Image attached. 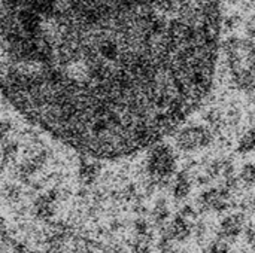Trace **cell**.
<instances>
[{
    "instance_id": "obj_1",
    "label": "cell",
    "mask_w": 255,
    "mask_h": 253,
    "mask_svg": "<svg viewBox=\"0 0 255 253\" xmlns=\"http://www.w3.org/2000/svg\"><path fill=\"white\" fill-rule=\"evenodd\" d=\"M0 19L4 97L84 157L154 146L212 88L220 0H1Z\"/></svg>"
},
{
    "instance_id": "obj_2",
    "label": "cell",
    "mask_w": 255,
    "mask_h": 253,
    "mask_svg": "<svg viewBox=\"0 0 255 253\" xmlns=\"http://www.w3.org/2000/svg\"><path fill=\"white\" fill-rule=\"evenodd\" d=\"M176 171V158L170 146L158 143L149 151L146 160V174L157 183L158 188H164L170 183L172 176Z\"/></svg>"
},
{
    "instance_id": "obj_3",
    "label": "cell",
    "mask_w": 255,
    "mask_h": 253,
    "mask_svg": "<svg viewBox=\"0 0 255 253\" xmlns=\"http://www.w3.org/2000/svg\"><path fill=\"white\" fill-rule=\"evenodd\" d=\"M215 134L208 127L191 125V127H185L179 130L175 142H176L178 149L184 152H196L199 149L208 148L212 143Z\"/></svg>"
},
{
    "instance_id": "obj_4",
    "label": "cell",
    "mask_w": 255,
    "mask_h": 253,
    "mask_svg": "<svg viewBox=\"0 0 255 253\" xmlns=\"http://www.w3.org/2000/svg\"><path fill=\"white\" fill-rule=\"evenodd\" d=\"M230 191L227 188H212L205 191L200 195L199 206L200 210H214V212H224L229 207Z\"/></svg>"
},
{
    "instance_id": "obj_5",
    "label": "cell",
    "mask_w": 255,
    "mask_h": 253,
    "mask_svg": "<svg viewBox=\"0 0 255 253\" xmlns=\"http://www.w3.org/2000/svg\"><path fill=\"white\" fill-rule=\"evenodd\" d=\"M244 227V216L242 215H230L223 219L220 227V239L223 240H235L241 233Z\"/></svg>"
},
{
    "instance_id": "obj_6",
    "label": "cell",
    "mask_w": 255,
    "mask_h": 253,
    "mask_svg": "<svg viewBox=\"0 0 255 253\" xmlns=\"http://www.w3.org/2000/svg\"><path fill=\"white\" fill-rule=\"evenodd\" d=\"M100 169L102 166L96 161L91 160V157H84L81 158V164H79V179L85 186H91L96 179L100 174Z\"/></svg>"
},
{
    "instance_id": "obj_7",
    "label": "cell",
    "mask_w": 255,
    "mask_h": 253,
    "mask_svg": "<svg viewBox=\"0 0 255 253\" xmlns=\"http://www.w3.org/2000/svg\"><path fill=\"white\" fill-rule=\"evenodd\" d=\"M191 173L181 171L178 173L175 182L172 183V192L176 200H185L191 192Z\"/></svg>"
},
{
    "instance_id": "obj_8",
    "label": "cell",
    "mask_w": 255,
    "mask_h": 253,
    "mask_svg": "<svg viewBox=\"0 0 255 253\" xmlns=\"http://www.w3.org/2000/svg\"><path fill=\"white\" fill-rule=\"evenodd\" d=\"M170 212H169V207H167V201L164 198H158L154 204V209H152V221L157 227H164L166 225V221L169 218Z\"/></svg>"
},
{
    "instance_id": "obj_9",
    "label": "cell",
    "mask_w": 255,
    "mask_h": 253,
    "mask_svg": "<svg viewBox=\"0 0 255 253\" xmlns=\"http://www.w3.org/2000/svg\"><path fill=\"white\" fill-rule=\"evenodd\" d=\"M255 151V127L247 130L238 142V152L239 154H248Z\"/></svg>"
},
{
    "instance_id": "obj_10",
    "label": "cell",
    "mask_w": 255,
    "mask_h": 253,
    "mask_svg": "<svg viewBox=\"0 0 255 253\" xmlns=\"http://www.w3.org/2000/svg\"><path fill=\"white\" fill-rule=\"evenodd\" d=\"M241 180L247 185H254L255 183V164L250 163L247 166H244L242 171H241Z\"/></svg>"
},
{
    "instance_id": "obj_11",
    "label": "cell",
    "mask_w": 255,
    "mask_h": 253,
    "mask_svg": "<svg viewBox=\"0 0 255 253\" xmlns=\"http://www.w3.org/2000/svg\"><path fill=\"white\" fill-rule=\"evenodd\" d=\"M205 253H229V248H227V243L224 242H217V243H212Z\"/></svg>"
},
{
    "instance_id": "obj_12",
    "label": "cell",
    "mask_w": 255,
    "mask_h": 253,
    "mask_svg": "<svg viewBox=\"0 0 255 253\" xmlns=\"http://www.w3.org/2000/svg\"><path fill=\"white\" fill-rule=\"evenodd\" d=\"M179 215L184 216L187 221H194V219L197 218V212H196L191 206H184Z\"/></svg>"
}]
</instances>
